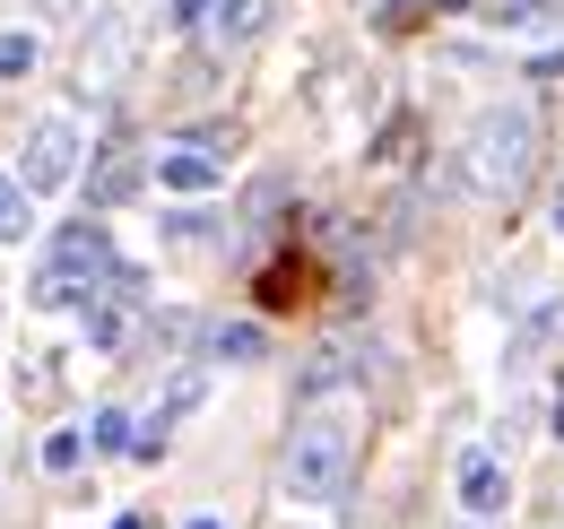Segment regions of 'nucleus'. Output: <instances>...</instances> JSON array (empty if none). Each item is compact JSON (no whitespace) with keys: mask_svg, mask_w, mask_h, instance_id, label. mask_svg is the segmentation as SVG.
Wrapping results in <instances>:
<instances>
[{"mask_svg":"<svg viewBox=\"0 0 564 529\" xmlns=\"http://www.w3.org/2000/svg\"><path fill=\"white\" fill-rule=\"evenodd\" d=\"M18 183H26V199H35V192H70V183H78V122H70V114H44V122L26 131V148H18Z\"/></svg>","mask_w":564,"mask_h":529,"instance_id":"20e7f679","label":"nucleus"},{"mask_svg":"<svg viewBox=\"0 0 564 529\" xmlns=\"http://www.w3.org/2000/svg\"><path fill=\"white\" fill-rule=\"evenodd\" d=\"M148 183V156L131 148V139H113L96 165H87V208H122V199Z\"/></svg>","mask_w":564,"mask_h":529,"instance_id":"0eeeda50","label":"nucleus"},{"mask_svg":"<svg viewBox=\"0 0 564 529\" xmlns=\"http://www.w3.org/2000/svg\"><path fill=\"white\" fill-rule=\"evenodd\" d=\"M156 183H165V192H183V199H200V192H217V156L174 148V156H156Z\"/></svg>","mask_w":564,"mask_h":529,"instance_id":"9b49d317","label":"nucleus"},{"mask_svg":"<svg viewBox=\"0 0 564 529\" xmlns=\"http://www.w3.org/2000/svg\"><path fill=\"white\" fill-rule=\"evenodd\" d=\"M200 399H209V374H200V365H183V374L165 382V399H156V417H148V425L165 434V425H183V417H192Z\"/></svg>","mask_w":564,"mask_h":529,"instance_id":"f8f14e48","label":"nucleus"},{"mask_svg":"<svg viewBox=\"0 0 564 529\" xmlns=\"http://www.w3.org/2000/svg\"><path fill=\"white\" fill-rule=\"evenodd\" d=\"M209 9H217V0H165V18H174V26H209Z\"/></svg>","mask_w":564,"mask_h":529,"instance_id":"6ab92c4d","label":"nucleus"},{"mask_svg":"<svg viewBox=\"0 0 564 529\" xmlns=\"http://www.w3.org/2000/svg\"><path fill=\"white\" fill-rule=\"evenodd\" d=\"M556 235H564V192H556Z\"/></svg>","mask_w":564,"mask_h":529,"instance_id":"4be33fe9","label":"nucleus"},{"mask_svg":"<svg viewBox=\"0 0 564 529\" xmlns=\"http://www.w3.org/2000/svg\"><path fill=\"white\" fill-rule=\"evenodd\" d=\"M35 53H44V44H35L26 26H9V35H0V78H26V69H35Z\"/></svg>","mask_w":564,"mask_h":529,"instance_id":"dca6fc26","label":"nucleus"},{"mask_svg":"<svg viewBox=\"0 0 564 529\" xmlns=\"http://www.w3.org/2000/svg\"><path fill=\"white\" fill-rule=\"evenodd\" d=\"M209 356H217V365H261V356H270V338H261V322H217V331H209Z\"/></svg>","mask_w":564,"mask_h":529,"instance_id":"ddd939ff","label":"nucleus"},{"mask_svg":"<svg viewBox=\"0 0 564 529\" xmlns=\"http://www.w3.org/2000/svg\"><path fill=\"white\" fill-rule=\"evenodd\" d=\"M452 495H460V512H469V521H503V504H512V468H503V452L469 443L460 468H452Z\"/></svg>","mask_w":564,"mask_h":529,"instance_id":"423d86ee","label":"nucleus"},{"mask_svg":"<svg viewBox=\"0 0 564 529\" xmlns=\"http://www.w3.org/2000/svg\"><path fill=\"white\" fill-rule=\"evenodd\" d=\"M26 226H35V199H26V183H18V174H0V244H18Z\"/></svg>","mask_w":564,"mask_h":529,"instance_id":"2eb2a0df","label":"nucleus"},{"mask_svg":"<svg viewBox=\"0 0 564 529\" xmlns=\"http://www.w3.org/2000/svg\"><path fill=\"white\" fill-rule=\"evenodd\" d=\"M460 174H469L478 199H512L539 174V114L530 105H487L460 139Z\"/></svg>","mask_w":564,"mask_h":529,"instance_id":"f257e3e1","label":"nucleus"},{"mask_svg":"<svg viewBox=\"0 0 564 529\" xmlns=\"http://www.w3.org/2000/svg\"><path fill=\"white\" fill-rule=\"evenodd\" d=\"M105 529H148V512H113V521H105Z\"/></svg>","mask_w":564,"mask_h":529,"instance_id":"aec40b11","label":"nucleus"},{"mask_svg":"<svg viewBox=\"0 0 564 529\" xmlns=\"http://www.w3.org/2000/svg\"><path fill=\"white\" fill-rule=\"evenodd\" d=\"M556 18H564V0H495V26H521V35H539Z\"/></svg>","mask_w":564,"mask_h":529,"instance_id":"4468645a","label":"nucleus"},{"mask_svg":"<svg viewBox=\"0 0 564 529\" xmlns=\"http://www.w3.org/2000/svg\"><path fill=\"white\" fill-rule=\"evenodd\" d=\"M270 18H279V0H217L209 35L217 44H252V35H270Z\"/></svg>","mask_w":564,"mask_h":529,"instance_id":"9d476101","label":"nucleus"},{"mask_svg":"<svg viewBox=\"0 0 564 529\" xmlns=\"http://www.w3.org/2000/svg\"><path fill=\"white\" fill-rule=\"evenodd\" d=\"M78 452H87V434H53V443H44V468H62V477H70Z\"/></svg>","mask_w":564,"mask_h":529,"instance_id":"a211bd4d","label":"nucleus"},{"mask_svg":"<svg viewBox=\"0 0 564 529\" xmlns=\"http://www.w3.org/2000/svg\"><path fill=\"white\" fill-rule=\"evenodd\" d=\"M78 322H87V347H96V356H122V347L140 338V269H113V287H105Z\"/></svg>","mask_w":564,"mask_h":529,"instance_id":"39448f33","label":"nucleus"},{"mask_svg":"<svg viewBox=\"0 0 564 529\" xmlns=\"http://www.w3.org/2000/svg\"><path fill=\"white\" fill-rule=\"evenodd\" d=\"M443 9H469V0H443Z\"/></svg>","mask_w":564,"mask_h":529,"instance_id":"5701e85b","label":"nucleus"},{"mask_svg":"<svg viewBox=\"0 0 564 529\" xmlns=\"http://www.w3.org/2000/svg\"><path fill=\"white\" fill-rule=\"evenodd\" d=\"M113 244H105V226H96V217H78V226H62V235H53V261L35 269V287H26V295H35V304H44V313H87V304H96V295H105V287H113Z\"/></svg>","mask_w":564,"mask_h":529,"instance_id":"f03ea898","label":"nucleus"},{"mask_svg":"<svg viewBox=\"0 0 564 529\" xmlns=\"http://www.w3.org/2000/svg\"><path fill=\"white\" fill-rule=\"evenodd\" d=\"M348 468H356L348 425H330V417H304V425L286 434L279 486H286V504H339V495H348Z\"/></svg>","mask_w":564,"mask_h":529,"instance_id":"7ed1b4c3","label":"nucleus"},{"mask_svg":"<svg viewBox=\"0 0 564 529\" xmlns=\"http://www.w3.org/2000/svg\"><path fill=\"white\" fill-rule=\"evenodd\" d=\"M183 529H226V521H217V512H192V521H183Z\"/></svg>","mask_w":564,"mask_h":529,"instance_id":"412c9836","label":"nucleus"},{"mask_svg":"<svg viewBox=\"0 0 564 529\" xmlns=\"http://www.w3.org/2000/svg\"><path fill=\"white\" fill-rule=\"evenodd\" d=\"M122 62H131V26H122V18H96V53L78 62V78H87V87L105 96V87L122 78Z\"/></svg>","mask_w":564,"mask_h":529,"instance_id":"1a4fd4ad","label":"nucleus"},{"mask_svg":"<svg viewBox=\"0 0 564 529\" xmlns=\"http://www.w3.org/2000/svg\"><path fill=\"white\" fill-rule=\"evenodd\" d=\"M356 374H365V356H356L348 338H330V347H322V356L295 374V399H330L339 382H356Z\"/></svg>","mask_w":564,"mask_h":529,"instance_id":"6e6552de","label":"nucleus"},{"mask_svg":"<svg viewBox=\"0 0 564 529\" xmlns=\"http://www.w3.org/2000/svg\"><path fill=\"white\" fill-rule=\"evenodd\" d=\"M87 443H96V452H122V443H131V417H122V408H105V417L87 425Z\"/></svg>","mask_w":564,"mask_h":529,"instance_id":"f3484780","label":"nucleus"},{"mask_svg":"<svg viewBox=\"0 0 564 529\" xmlns=\"http://www.w3.org/2000/svg\"><path fill=\"white\" fill-rule=\"evenodd\" d=\"M556 434H564V408H556Z\"/></svg>","mask_w":564,"mask_h":529,"instance_id":"b1692460","label":"nucleus"}]
</instances>
